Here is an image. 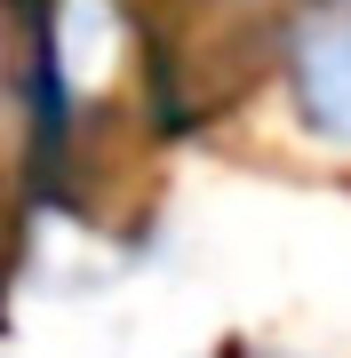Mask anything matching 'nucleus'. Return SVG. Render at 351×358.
<instances>
[{
	"label": "nucleus",
	"mask_w": 351,
	"mask_h": 358,
	"mask_svg": "<svg viewBox=\"0 0 351 358\" xmlns=\"http://www.w3.org/2000/svg\"><path fill=\"white\" fill-rule=\"evenodd\" d=\"M280 40V88L296 128L327 152H351V0H296Z\"/></svg>",
	"instance_id": "1"
},
{
	"label": "nucleus",
	"mask_w": 351,
	"mask_h": 358,
	"mask_svg": "<svg viewBox=\"0 0 351 358\" xmlns=\"http://www.w3.org/2000/svg\"><path fill=\"white\" fill-rule=\"evenodd\" d=\"M216 358H296V350H247V343H223Z\"/></svg>",
	"instance_id": "2"
}]
</instances>
